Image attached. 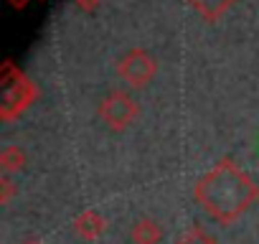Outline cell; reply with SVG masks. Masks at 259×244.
<instances>
[{"instance_id": "1", "label": "cell", "mask_w": 259, "mask_h": 244, "mask_svg": "<svg viewBox=\"0 0 259 244\" xmlns=\"http://www.w3.org/2000/svg\"><path fill=\"white\" fill-rule=\"evenodd\" d=\"M158 236H160V234H158V229H155L150 221H143V224L135 229V241H138V244H155Z\"/></svg>"}, {"instance_id": "3", "label": "cell", "mask_w": 259, "mask_h": 244, "mask_svg": "<svg viewBox=\"0 0 259 244\" xmlns=\"http://www.w3.org/2000/svg\"><path fill=\"white\" fill-rule=\"evenodd\" d=\"M28 244H36V241H28Z\"/></svg>"}, {"instance_id": "2", "label": "cell", "mask_w": 259, "mask_h": 244, "mask_svg": "<svg viewBox=\"0 0 259 244\" xmlns=\"http://www.w3.org/2000/svg\"><path fill=\"white\" fill-rule=\"evenodd\" d=\"M178 244H216L211 236H206V234H201V231H193V234H188L186 239H181Z\"/></svg>"}]
</instances>
